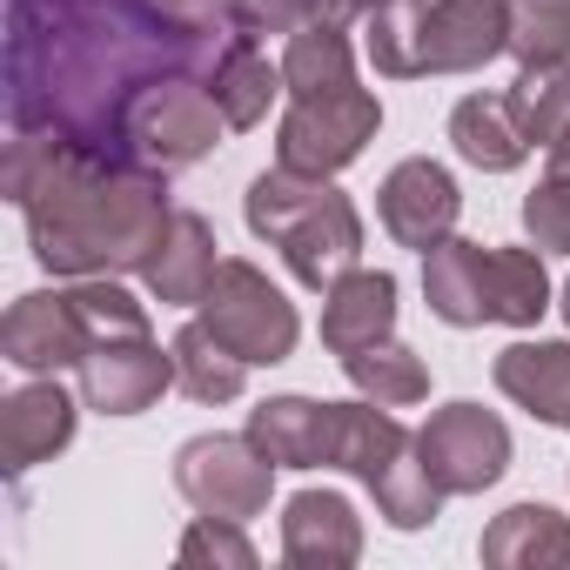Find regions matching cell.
Returning <instances> with one entry per match:
<instances>
[{"label":"cell","instance_id":"6da1fadb","mask_svg":"<svg viewBox=\"0 0 570 570\" xmlns=\"http://www.w3.org/2000/svg\"><path fill=\"white\" fill-rule=\"evenodd\" d=\"M222 48L155 0H8V121L14 135L121 155L128 101L161 75L208 81Z\"/></svg>","mask_w":570,"mask_h":570},{"label":"cell","instance_id":"7a4b0ae2","mask_svg":"<svg viewBox=\"0 0 570 570\" xmlns=\"http://www.w3.org/2000/svg\"><path fill=\"white\" fill-rule=\"evenodd\" d=\"M8 202L48 275H141L175 222L168 175L55 135L8 141Z\"/></svg>","mask_w":570,"mask_h":570},{"label":"cell","instance_id":"3957f363","mask_svg":"<svg viewBox=\"0 0 570 570\" xmlns=\"http://www.w3.org/2000/svg\"><path fill=\"white\" fill-rule=\"evenodd\" d=\"M248 235L268 242L303 289H330L350 268H363V215L336 188V175H303V168H262L242 195Z\"/></svg>","mask_w":570,"mask_h":570},{"label":"cell","instance_id":"277c9868","mask_svg":"<svg viewBox=\"0 0 570 570\" xmlns=\"http://www.w3.org/2000/svg\"><path fill=\"white\" fill-rule=\"evenodd\" d=\"M363 48L390 81L476 75L510 55V0H390L363 21Z\"/></svg>","mask_w":570,"mask_h":570},{"label":"cell","instance_id":"5b68a950","mask_svg":"<svg viewBox=\"0 0 570 570\" xmlns=\"http://www.w3.org/2000/svg\"><path fill=\"white\" fill-rule=\"evenodd\" d=\"M336 470H350L370 497H376V517L390 530H430L436 510H443V490L436 476L423 470V450L416 436L383 410V403H343V443H336Z\"/></svg>","mask_w":570,"mask_h":570},{"label":"cell","instance_id":"8992f818","mask_svg":"<svg viewBox=\"0 0 570 570\" xmlns=\"http://www.w3.org/2000/svg\"><path fill=\"white\" fill-rule=\"evenodd\" d=\"M222 128L228 121H222V108H215V95H208L202 75H161V81H148L128 101V115H121V155L135 168L181 175V168H195V161L215 155Z\"/></svg>","mask_w":570,"mask_h":570},{"label":"cell","instance_id":"52a82bcc","mask_svg":"<svg viewBox=\"0 0 570 570\" xmlns=\"http://www.w3.org/2000/svg\"><path fill=\"white\" fill-rule=\"evenodd\" d=\"M195 323H208V330H215V336L248 363V370H275V363H289V350H296V336H303L296 303L282 296L255 262H242V255H228V262L215 268L208 296L195 303Z\"/></svg>","mask_w":570,"mask_h":570},{"label":"cell","instance_id":"ba28073f","mask_svg":"<svg viewBox=\"0 0 570 570\" xmlns=\"http://www.w3.org/2000/svg\"><path fill=\"white\" fill-rule=\"evenodd\" d=\"M383 128V101L370 88H336V95H289L275 128V161L303 175H343Z\"/></svg>","mask_w":570,"mask_h":570},{"label":"cell","instance_id":"9c48e42d","mask_svg":"<svg viewBox=\"0 0 570 570\" xmlns=\"http://www.w3.org/2000/svg\"><path fill=\"white\" fill-rule=\"evenodd\" d=\"M175 490L195 503V517H222V523H248L268 510L275 490V463L255 450V436H188L175 450Z\"/></svg>","mask_w":570,"mask_h":570},{"label":"cell","instance_id":"30bf717a","mask_svg":"<svg viewBox=\"0 0 570 570\" xmlns=\"http://www.w3.org/2000/svg\"><path fill=\"white\" fill-rule=\"evenodd\" d=\"M416 450L443 497H476L510 470V423L483 403H443L416 430Z\"/></svg>","mask_w":570,"mask_h":570},{"label":"cell","instance_id":"8fae6325","mask_svg":"<svg viewBox=\"0 0 570 570\" xmlns=\"http://www.w3.org/2000/svg\"><path fill=\"white\" fill-rule=\"evenodd\" d=\"M175 383V350L155 343V330L135 336H101L81 356V403L101 416H141L161 403V390Z\"/></svg>","mask_w":570,"mask_h":570},{"label":"cell","instance_id":"7c38bea8","mask_svg":"<svg viewBox=\"0 0 570 570\" xmlns=\"http://www.w3.org/2000/svg\"><path fill=\"white\" fill-rule=\"evenodd\" d=\"M95 350L88 336V316L75 309L68 289H28L8 323H0V356L28 376H61V370H81V356Z\"/></svg>","mask_w":570,"mask_h":570},{"label":"cell","instance_id":"4fadbf2b","mask_svg":"<svg viewBox=\"0 0 570 570\" xmlns=\"http://www.w3.org/2000/svg\"><path fill=\"white\" fill-rule=\"evenodd\" d=\"M376 215H383V228H390L403 248L430 255L443 235H456V215H463L456 175H450L443 161H430V155H410V161H396V168L383 175Z\"/></svg>","mask_w":570,"mask_h":570},{"label":"cell","instance_id":"5bb4252c","mask_svg":"<svg viewBox=\"0 0 570 570\" xmlns=\"http://www.w3.org/2000/svg\"><path fill=\"white\" fill-rule=\"evenodd\" d=\"M248 436L275 470H336L343 443V403L316 396H268L248 410Z\"/></svg>","mask_w":570,"mask_h":570},{"label":"cell","instance_id":"9a60e30c","mask_svg":"<svg viewBox=\"0 0 570 570\" xmlns=\"http://www.w3.org/2000/svg\"><path fill=\"white\" fill-rule=\"evenodd\" d=\"M75 396L55 383V376H35L21 383L8 403H0V470L8 476H28L35 463L61 456L75 443Z\"/></svg>","mask_w":570,"mask_h":570},{"label":"cell","instance_id":"2e32d148","mask_svg":"<svg viewBox=\"0 0 570 570\" xmlns=\"http://www.w3.org/2000/svg\"><path fill=\"white\" fill-rule=\"evenodd\" d=\"M363 557V517L336 490H296L282 503V563L296 570H350Z\"/></svg>","mask_w":570,"mask_h":570},{"label":"cell","instance_id":"e0dca14e","mask_svg":"<svg viewBox=\"0 0 570 570\" xmlns=\"http://www.w3.org/2000/svg\"><path fill=\"white\" fill-rule=\"evenodd\" d=\"M215 248H222V242H215L208 215H195V208H175L168 235L155 242V255H148V268H141L148 296H155L161 309H195V303L208 296L215 268H222V255H215Z\"/></svg>","mask_w":570,"mask_h":570},{"label":"cell","instance_id":"ac0fdd59","mask_svg":"<svg viewBox=\"0 0 570 570\" xmlns=\"http://www.w3.org/2000/svg\"><path fill=\"white\" fill-rule=\"evenodd\" d=\"M396 336V275L390 268H350L323 289V350L350 356L363 343Z\"/></svg>","mask_w":570,"mask_h":570},{"label":"cell","instance_id":"d6986e66","mask_svg":"<svg viewBox=\"0 0 570 570\" xmlns=\"http://www.w3.org/2000/svg\"><path fill=\"white\" fill-rule=\"evenodd\" d=\"M497 390L523 410V416H537V423H550V430H570V343H510L503 356H497Z\"/></svg>","mask_w":570,"mask_h":570},{"label":"cell","instance_id":"ffe728a7","mask_svg":"<svg viewBox=\"0 0 570 570\" xmlns=\"http://www.w3.org/2000/svg\"><path fill=\"white\" fill-rule=\"evenodd\" d=\"M450 141H456V155H463L470 168H483V175H510V168H523L530 148H537V141L523 135L510 95H463V101L450 108Z\"/></svg>","mask_w":570,"mask_h":570},{"label":"cell","instance_id":"44dd1931","mask_svg":"<svg viewBox=\"0 0 570 570\" xmlns=\"http://www.w3.org/2000/svg\"><path fill=\"white\" fill-rule=\"evenodd\" d=\"M476 557L490 570H557V563H570V517H557L550 503H510L483 530Z\"/></svg>","mask_w":570,"mask_h":570},{"label":"cell","instance_id":"7402d4cb","mask_svg":"<svg viewBox=\"0 0 570 570\" xmlns=\"http://www.w3.org/2000/svg\"><path fill=\"white\" fill-rule=\"evenodd\" d=\"M483 242H463V235H443L430 255H423V303L436 323L450 330H483Z\"/></svg>","mask_w":570,"mask_h":570},{"label":"cell","instance_id":"603a6c76","mask_svg":"<svg viewBox=\"0 0 570 570\" xmlns=\"http://www.w3.org/2000/svg\"><path fill=\"white\" fill-rule=\"evenodd\" d=\"M550 309V275L537 248H490L483 255V316L503 330H537Z\"/></svg>","mask_w":570,"mask_h":570},{"label":"cell","instance_id":"cb8c5ba5","mask_svg":"<svg viewBox=\"0 0 570 570\" xmlns=\"http://www.w3.org/2000/svg\"><path fill=\"white\" fill-rule=\"evenodd\" d=\"M282 88H289V95H336V88H356L350 28H330V21L296 28L289 48H282Z\"/></svg>","mask_w":570,"mask_h":570},{"label":"cell","instance_id":"d4e9b609","mask_svg":"<svg viewBox=\"0 0 570 570\" xmlns=\"http://www.w3.org/2000/svg\"><path fill=\"white\" fill-rule=\"evenodd\" d=\"M208 95L228 128H255L268 115V101L282 95V68H268V55L255 41H228L222 61L208 68Z\"/></svg>","mask_w":570,"mask_h":570},{"label":"cell","instance_id":"484cf974","mask_svg":"<svg viewBox=\"0 0 570 570\" xmlns=\"http://www.w3.org/2000/svg\"><path fill=\"white\" fill-rule=\"evenodd\" d=\"M175 390L195 396V403H235L242 383H248V363L208 330V323H181L175 330Z\"/></svg>","mask_w":570,"mask_h":570},{"label":"cell","instance_id":"4316f807","mask_svg":"<svg viewBox=\"0 0 570 570\" xmlns=\"http://www.w3.org/2000/svg\"><path fill=\"white\" fill-rule=\"evenodd\" d=\"M343 376L356 383V396H370V403H383V410H410V403L430 396V370H423V356L403 350L396 336L350 350V356H343Z\"/></svg>","mask_w":570,"mask_h":570},{"label":"cell","instance_id":"83f0119b","mask_svg":"<svg viewBox=\"0 0 570 570\" xmlns=\"http://www.w3.org/2000/svg\"><path fill=\"white\" fill-rule=\"evenodd\" d=\"M510 108L523 121V135L537 148H550L570 128V61H543V68H517L510 81Z\"/></svg>","mask_w":570,"mask_h":570},{"label":"cell","instance_id":"f1b7e54d","mask_svg":"<svg viewBox=\"0 0 570 570\" xmlns=\"http://www.w3.org/2000/svg\"><path fill=\"white\" fill-rule=\"evenodd\" d=\"M510 55L517 68L570 61V0H510Z\"/></svg>","mask_w":570,"mask_h":570},{"label":"cell","instance_id":"f546056e","mask_svg":"<svg viewBox=\"0 0 570 570\" xmlns=\"http://www.w3.org/2000/svg\"><path fill=\"white\" fill-rule=\"evenodd\" d=\"M175 557L188 563V570H255V543L242 537V523H222V517H195L188 530H181V543H175Z\"/></svg>","mask_w":570,"mask_h":570},{"label":"cell","instance_id":"4dcf8cb0","mask_svg":"<svg viewBox=\"0 0 570 570\" xmlns=\"http://www.w3.org/2000/svg\"><path fill=\"white\" fill-rule=\"evenodd\" d=\"M523 228H530V242L537 248H550V255H570V175H543L530 195H523Z\"/></svg>","mask_w":570,"mask_h":570},{"label":"cell","instance_id":"1f68e13d","mask_svg":"<svg viewBox=\"0 0 570 570\" xmlns=\"http://www.w3.org/2000/svg\"><path fill=\"white\" fill-rule=\"evenodd\" d=\"M376 8H390V0H303V28H309V21H330V28H356V21H370Z\"/></svg>","mask_w":570,"mask_h":570},{"label":"cell","instance_id":"d6a6232c","mask_svg":"<svg viewBox=\"0 0 570 570\" xmlns=\"http://www.w3.org/2000/svg\"><path fill=\"white\" fill-rule=\"evenodd\" d=\"M550 168H557V175H570V128L550 141Z\"/></svg>","mask_w":570,"mask_h":570},{"label":"cell","instance_id":"836d02e7","mask_svg":"<svg viewBox=\"0 0 570 570\" xmlns=\"http://www.w3.org/2000/svg\"><path fill=\"white\" fill-rule=\"evenodd\" d=\"M557 309H563V323H570V275H563V289H557Z\"/></svg>","mask_w":570,"mask_h":570},{"label":"cell","instance_id":"e575fe53","mask_svg":"<svg viewBox=\"0 0 570 570\" xmlns=\"http://www.w3.org/2000/svg\"><path fill=\"white\" fill-rule=\"evenodd\" d=\"M228 8H235V28H242V14H248V0H228Z\"/></svg>","mask_w":570,"mask_h":570}]
</instances>
